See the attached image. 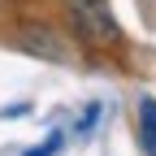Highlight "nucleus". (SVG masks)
I'll list each match as a JSON object with an SVG mask.
<instances>
[{
	"mask_svg": "<svg viewBox=\"0 0 156 156\" xmlns=\"http://www.w3.org/2000/svg\"><path fill=\"white\" fill-rule=\"evenodd\" d=\"M65 22L74 39L91 48H113L117 44V22L108 13V0H65Z\"/></svg>",
	"mask_w": 156,
	"mask_h": 156,
	"instance_id": "1",
	"label": "nucleus"
},
{
	"mask_svg": "<svg viewBox=\"0 0 156 156\" xmlns=\"http://www.w3.org/2000/svg\"><path fill=\"white\" fill-rule=\"evenodd\" d=\"M139 147L147 156H156V100H139Z\"/></svg>",
	"mask_w": 156,
	"mask_h": 156,
	"instance_id": "2",
	"label": "nucleus"
}]
</instances>
